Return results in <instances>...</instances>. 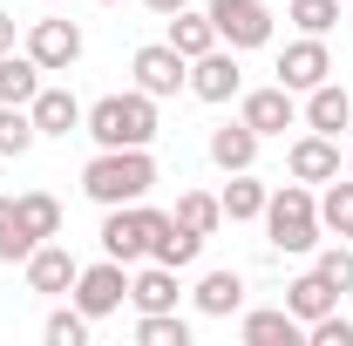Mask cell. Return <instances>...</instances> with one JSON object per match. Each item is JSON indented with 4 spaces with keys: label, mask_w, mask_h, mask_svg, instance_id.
<instances>
[{
    "label": "cell",
    "mask_w": 353,
    "mask_h": 346,
    "mask_svg": "<svg viewBox=\"0 0 353 346\" xmlns=\"http://www.w3.org/2000/svg\"><path fill=\"white\" fill-rule=\"evenodd\" d=\"M82 130L95 136V150H150L157 143V95H143V88H123V95H102V102H88Z\"/></svg>",
    "instance_id": "cell-1"
},
{
    "label": "cell",
    "mask_w": 353,
    "mask_h": 346,
    "mask_svg": "<svg viewBox=\"0 0 353 346\" xmlns=\"http://www.w3.org/2000/svg\"><path fill=\"white\" fill-rule=\"evenodd\" d=\"M265 238H272V252H285V258H306V252H319V197H312V183H279L272 197H265Z\"/></svg>",
    "instance_id": "cell-2"
},
{
    "label": "cell",
    "mask_w": 353,
    "mask_h": 346,
    "mask_svg": "<svg viewBox=\"0 0 353 346\" xmlns=\"http://www.w3.org/2000/svg\"><path fill=\"white\" fill-rule=\"evenodd\" d=\"M82 190L102 204V211L143 204V197L157 190V156H150V150H95L88 170H82Z\"/></svg>",
    "instance_id": "cell-3"
},
{
    "label": "cell",
    "mask_w": 353,
    "mask_h": 346,
    "mask_svg": "<svg viewBox=\"0 0 353 346\" xmlns=\"http://www.w3.org/2000/svg\"><path fill=\"white\" fill-rule=\"evenodd\" d=\"M163 217H170V211H150V204H116V211L102 217V258L143 265V258H150V245H157V231H163Z\"/></svg>",
    "instance_id": "cell-4"
},
{
    "label": "cell",
    "mask_w": 353,
    "mask_h": 346,
    "mask_svg": "<svg viewBox=\"0 0 353 346\" xmlns=\"http://www.w3.org/2000/svg\"><path fill=\"white\" fill-rule=\"evenodd\" d=\"M204 14H211L218 41H224V48H238V54L272 41V7H265V0H211Z\"/></svg>",
    "instance_id": "cell-5"
},
{
    "label": "cell",
    "mask_w": 353,
    "mask_h": 346,
    "mask_svg": "<svg viewBox=\"0 0 353 346\" xmlns=\"http://www.w3.org/2000/svg\"><path fill=\"white\" fill-rule=\"evenodd\" d=\"M123 299H130V265L102 258V265H82V272H75V305H82L88 319L123 312Z\"/></svg>",
    "instance_id": "cell-6"
},
{
    "label": "cell",
    "mask_w": 353,
    "mask_h": 346,
    "mask_svg": "<svg viewBox=\"0 0 353 346\" xmlns=\"http://www.w3.org/2000/svg\"><path fill=\"white\" fill-rule=\"evenodd\" d=\"M130 75H136L143 95L163 102V95H176V88H190V61H183L170 41H150V48H136V54H130Z\"/></svg>",
    "instance_id": "cell-7"
},
{
    "label": "cell",
    "mask_w": 353,
    "mask_h": 346,
    "mask_svg": "<svg viewBox=\"0 0 353 346\" xmlns=\"http://www.w3.org/2000/svg\"><path fill=\"white\" fill-rule=\"evenodd\" d=\"M28 54L41 61V75H61V68H75V61H82V28H75V21H61V14L28 21Z\"/></svg>",
    "instance_id": "cell-8"
},
{
    "label": "cell",
    "mask_w": 353,
    "mask_h": 346,
    "mask_svg": "<svg viewBox=\"0 0 353 346\" xmlns=\"http://www.w3.org/2000/svg\"><path fill=\"white\" fill-rule=\"evenodd\" d=\"M326 75H333V48H326V34H299V41L279 48V82L292 88V95L319 88Z\"/></svg>",
    "instance_id": "cell-9"
},
{
    "label": "cell",
    "mask_w": 353,
    "mask_h": 346,
    "mask_svg": "<svg viewBox=\"0 0 353 346\" xmlns=\"http://www.w3.org/2000/svg\"><path fill=\"white\" fill-rule=\"evenodd\" d=\"M190 95L197 102H231V95H245V68H238V48H211V54H197L190 61Z\"/></svg>",
    "instance_id": "cell-10"
},
{
    "label": "cell",
    "mask_w": 353,
    "mask_h": 346,
    "mask_svg": "<svg viewBox=\"0 0 353 346\" xmlns=\"http://www.w3.org/2000/svg\"><path fill=\"white\" fill-rule=\"evenodd\" d=\"M238 123H252L259 136H285L299 123V102H292V88L272 82V88H245V102H238Z\"/></svg>",
    "instance_id": "cell-11"
},
{
    "label": "cell",
    "mask_w": 353,
    "mask_h": 346,
    "mask_svg": "<svg viewBox=\"0 0 353 346\" xmlns=\"http://www.w3.org/2000/svg\"><path fill=\"white\" fill-rule=\"evenodd\" d=\"M75 272H82V265H75V252L48 238V245H34V252H28V292L61 299V292H75Z\"/></svg>",
    "instance_id": "cell-12"
},
{
    "label": "cell",
    "mask_w": 353,
    "mask_h": 346,
    "mask_svg": "<svg viewBox=\"0 0 353 346\" xmlns=\"http://www.w3.org/2000/svg\"><path fill=\"white\" fill-rule=\"evenodd\" d=\"M285 170L299 176V183H333V176H340V136L306 130L292 150H285Z\"/></svg>",
    "instance_id": "cell-13"
},
{
    "label": "cell",
    "mask_w": 353,
    "mask_h": 346,
    "mask_svg": "<svg viewBox=\"0 0 353 346\" xmlns=\"http://www.w3.org/2000/svg\"><path fill=\"white\" fill-rule=\"evenodd\" d=\"M28 116H34V130H41V136H75L88 109L75 102V88H54V82H41V88H34V102H28Z\"/></svg>",
    "instance_id": "cell-14"
},
{
    "label": "cell",
    "mask_w": 353,
    "mask_h": 346,
    "mask_svg": "<svg viewBox=\"0 0 353 346\" xmlns=\"http://www.w3.org/2000/svg\"><path fill=\"white\" fill-rule=\"evenodd\" d=\"M238 340L245 346H299L306 340V319H292L285 305H259V312L238 319Z\"/></svg>",
    "instance_id": "cell-15"
},
{
    "label": "cell",
    "mask_w": 353,
    "mask_h": 346,
    "mask_svg": "<svg viewBox=\"0 0 353 346\" xmlns=\"http://www.w3.org/2000/svg\"><path fill=\"white\" fill-rule=\"evenodd\" d=\"M299 116H306V130L340 136V130H353V95L333 82V75H326L319 88H306V109H299Z\"/></svg>",
    "instance_id": "cell-16"
},
{
    "label": "cell",
    "mask_w": 353,
    "mask_h": 346,
    "mask_svg": "<svg viewBox=\"0 0 353 346\" xmlns=\"http://www.w3.org/2000/svg\"><path fill=\"white\" fill-rule=\"evenodd\" d=\"M130 305L136 312H176V272L157 258H143L130 272Z\"/></svg>",
    "instance_id": "cell-17"
},
{
    "label": "cell",
    "mask_w": 353,
    "mask_h": 346,
    "mask_svg": "<svg viewBox=\"0 0 353 346\" xmlns=\"http://www.w3.org/2000/svg\"><path fill=\"white\" fill-rule=\"evenodd\" d=\"M259 143H265V136L252 130V123H224V130H211V163H218L224 176L252 170V163H259Z\"/></svg>",
    "instance_id": "cell-18"
},
{
    "label": "cell",
    "mask_w": 353,
    "mask_h": 346,
    "mask_svg": "<svg viewBox=\"0 0 353 346\" xmlns=\"http://www.w3.org/2000/svg\"><path fill=\"white\" fill-rule=\"evenodd\" d=\"M190 299H197V312H204V319H231V312L245 305V272H224V265H218V272H204Z\"/></svg>",
    "instance_id": "cell-19"
},
{
    "label": "cell",
    "mask_w": 353,
    "mask_h": 346,
    "mask_svg": "<svg viewBox=\"0 0 353 346\" xmlns=\"http://www.w3.org/2000/svg\"><path fill=\"white\" fill-rule=\"evenodd\" d=\"M163 41H170L183 61H197V54H211V48H218V28H211V14H197V7H176Z\"/></svg>",
    "instance_id": "cell-20"
},
{
    "label": "cell",
    "mask_w": 353,
    "mask_h": 346,
    "mask_svg": "<svg viewBox=\"0 0 353 346\" xmlns=\"http://www.w3.org/2000/svg\"><path fill=\"white\" fill-rule=\"evenodd\" d=\"M150 258H157V265H170V272H190V265L204 258V238H197L190 224H176V217H163V231H157Z\"/></svg>",
    "instance_id": "cell-21"
},
{
    "label": "cell",
    "mask_w": 353,
    "mask_h": 346,
    "mask_svg": "<svg viewBox=\"0 0 353 346\" xmlns=\"http://www.w3.org/2000/svg\"><path fill=\"white\" fill-rule=\"evenodd\" d=\"M265 197H272V190H265L252 170H231V183H224V197H218V204H224V224H259V217H265Z\"/></svg>",
    "instance_id": "cell-22"
},
{
    "label": "cell",
    "mask_w": 353,
    "mask_h": 346,
    "mask_svg": "<svg viewBox=\"0 0 353 346\" xmlns=\"http://www.w3.org/2000/svg\"><path fill=\"white\" fill-rule=\"evenodd\" d=\"M14 217H21V231L48 245V238H61V197H48V190H21L14 197Z\"/></svg>",
    "instance_id": "cell-23"
},
{
    "label": "cell",
    "mask_w": 353,
    "mask_h": 346,
    "mask_svg": "<svg viewBox=\"0 0 353 346\" xmlns=\"http://www.w3.org/2000/svg\"><path fill=\"white\" fill-rule=\"evenodd\" d=\"M34 88H41V61H34L28 48H21V54L7 48V54H0V102L28 109V102H34Z\"/></svg>",
    "instance_id": "cell-24"
},
{
    "label": "cell",
    "mask_w": 353,
    "mask_h": 346,
    "mask_svg": "<svg viewBox=\"0 0 353 346\" xmlns=\"http://www.w3.org/2000/svg\"><path fill=\"white\" fill-rule=\"evenodd\" d=\"M333 305H340V292H333L319 272H299V278L285 285V312H292V319H306V326L319 319V312H333Z\"/></svg>",
    "instance_id": "cell-25"
},
{
    "label": "cell",
    "mask_w": 353,
    "mask_h": 346,
    "mask_svg": "<svg viewBox=\"0 0 353 346\" xmlns=\"http://www.w3.org/2000/svg\"><path fill=\"white\" fill-rule=\"evenodd\" d=\"M170 217H176V224H190L197 238H211V231H218V224H224V204H218V197H211V190H183Z\"/></svg>",
    "instance_id": "cell-26"
},
{
    "label": "cell",
    "mask_w": 353,
    "mask_h": 346,
    "mask_svg": "<svg viewBox=\"0 0 353 346\" xmlns=\"http://www.w3.org/2000/svg\"><path fill=\"white\" fill-rule=\"evenodd\" d=\"M136 346H190V319H176V312H136Z\"/></svg>",
    "instance_id": "cell-27"
},
{
    "label": "cell",
    "mask_w": 353,
    "mask_h": 346,
    "mask_svg": "<svg viewBox=\"0 0 353 346\" xmlns=\"http://www.w3.org/2000/svg\"><path fill=\"white\" fill-rule=\"evenodd\" d=\"M34 143H41L34 116H28V109H14V102H0V156H28Z\"/></svg>",
    "instance_id": "cell-28"
},
{
    "label": "cell",
    "mask_w": 353,
    "mask_h": 346,
    "mask_svg": "<svg viewBox=\"0 0 353 346\" xmlns=\"http://www.w3.org/2000/svg\"><path fill=\"white\" fill-rule=\"evenodd\" d=\"M41 340L48 346H88V312L82 305H54L48 326H41Z\"/></svg>",
    "instance_id": "cell-29"
},
{
    "label": "cell",
    "mask_w": 353,
    "mask_h": 346,
    "mask_svg": "<svg viewBox=\"0 0 353 346\" xmlns=\"http://www.w3.org/2000/svg\"><path fill=\"white\" fill-rule=\"evenodd\" d=\"M285 21H292L299 34H333V28H340V0H292Z\"/></svg>",
    "instance_id": "cell-30"
},
{
    "label": "cell",
    "mask_w": 353,
    "mask_h": 346,
    "mask_svg": "<svg viewBox=\"0 0 353 346\" xmlns=\"http://www.w3.org/2000/svg\"><path fill=\"white\" fill-rule=\"evenodd\" d=\"M319 224L326 231H340V238H353V183H326V197H319Z\"/></svg>",
    "instance_id": "cell-31"
},
{
    "label": "cell",
    "mask_w": 353,
    "mask_h": 346,
    "mask_svg": "<svg viewBox=\"0 0 353 346\" xmlns=\"http://www.w3.org/2000/svg\"><path fill=\"white\" fill-rule=\"evenodd\" d=\"M34 252V238L21 231V217H14V197H0V265H28Z\"/></svg>",
    "instance_id": "cell-32"
},
{
    "label": "cell",
    "mask_w": 353,
    "mask_h": 346,
    "mask_svg": "<svg viewBox=\"0 0 353 346\" xmlns=\"http://www.w3.org/2000/svg\"><path fill=\"white\" fill-rule=\"evenodd\" d=\"M312 272H319V278H326V285H333V292L347 299V292H353V245H326Z\"/></svg>",
    "instance_id": "cell-33"
},
{
    "label": "cell",
    "mask_w": 353,
    "mask_h": 346,
    "mask_svg": "<svg viewBox=\"0 0 353 346\" xmlns=\"http://www.w3.org/2000/svg\"><path fill=\"white\" fill-rule=\"evenodd\" d=\"M306 346H353V319H340V305L319 312V319L306 326Z\"/></svg>",
    "instance_id": "cell-34"
},
{
    "label": "cell",
    "mask_w": 353,
    "mask_h": 346,
    "mask_svg": "<svg viewBox=\"0 0 353 346\" xmlns=\"http://www.w3.org/2000/svg\"><path fill=\"white\" fill-rule=\"evenodd\" d=\"M143 7H150V14H163V21H170L176 7H190V0H143Z\"/></svg>",
    "instance_id": "cell-35"
},
{
    "label": "cell",
    "mask_w": 353,
    "mask_h": 346,
    "mask_svg": "<svg viewBox=\"0 0 353 346\" xmlns=\"http://www.w3.org/2000/svg\"><path fill=\"white\" fill-rule=\"evenodd\" d=\"M14 48V14H0V54Z\"/></svg>",
    "instance_id": "cell-36"
},
{
    "label": "cell",
    "mask_w": 353,
    "mask_h": 346,
    "mask_svg": "<svg viewBox=\"0 0 353 346\" xmlns=\"http://www.w3.org/2000/svg\"><path fill=\"white\" fill-rule=\"evenodd\" d=\"M347 170H353V150H347Z\"/></svg>",
    "instance_id": "cell-37"
},
{
    "label": "cell",
    "mask_w": 353,
    "mask_h": 346,
    "mask_svg": "<svg viewBox=\"0 0 353 346\" xmlns=\"http://www.w3.org/2000/svg\"><path fill=\"white\" fill-rule=\"evenodd\" d=\"M102 7H116V0H102Z\"/></svg>",
    "instance_id": "cell-38"
},
{
    "label": "cell",
    "mask_w": 353,
    "mask_h": 346,
    "mask_svg": "<svg viewBox=\"0 0 353 346\" xmlns=\"http://www.w3.org/2000/svg\"><path fill=\"white\" fill-rule=\"evenodd\" d=\"M347 245H353V238H347Z\"/></svg>",
    "instance_id": "cell-39"
}]
</instances>
